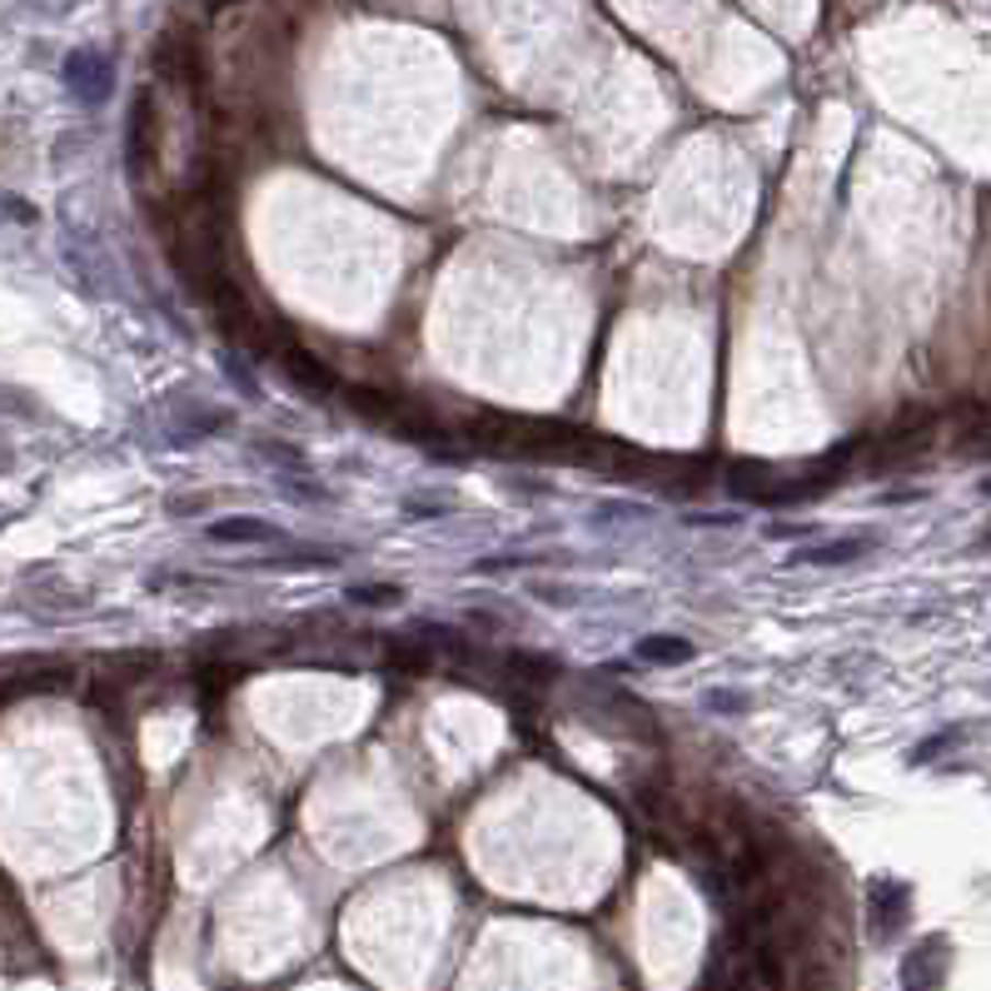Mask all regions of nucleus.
<instances>
[{
    "instance_id": "obj_1",
    "label": "nucleus",
    "mask_w": 991,
    "mask_h": 991,
    "mask_svg": "<svg viewBox=\"0 0 991 991\" xmlns=\"http://www.w3.org/2000/svg\"><path fill=\"white\" fill-rule=\"evenodd\" d=\"M155 76L174 80V86H200L205 80V50L184 31L160 35V45H155Z\"/></svg>"
},
{
    "instance_id": "obj_2",
    "label": "nucleus",
    "mask_w": 991,
    "mask_h": 991,
    "mask_svg": "<svg viewBox=\"0 0 991 991\" xmlns=\"http://www.w3.org/2000/svg\"><path fill=\"white\" fill-rule=\"evenodd\" d=\"M65 86L76 90L86 105H100L110 95V86H115V70H110V60L100 50H76L65 60Z\"/></svg>"
},
{
    "instance_id": "obj_3",
    "label": "nucleus",
    "mask_w": 991,
    "mask_h": 991,
    "mask_svg": "<svg viewBox=\"0 0 991 991\" xmlns=\"http://www.w3.org/2000/svg\"><path fill=\"white\" fill-rule=\"evenodd\" d=\"M280 364H284V374L294 379V388L309 394V399H329V394H335V374H329V364H324L319 354H309L304 345H284Z\"/></svg>"
},
{
    "instance_id": "obj_4",
    "label": "nucleus",
    "mask_w": 991,
    "mask_h": 991,
    "mask_svg": "<svg viewBox=\"0 0 991 991\" xmlns=\"http://www.w3.org/2000/svg\"><path fill=\"white\" fill-rule=\"evenodd\" d=\"M125 145H129V174L140 180L145 160H155V100L150 95H135L129 105V129H125Z\"/></svg>"
},
{
    "instance_id": "obj_5",
    "label": "nucleus",
    "mask_w": 991,
    "mask_h": 991,
    "mask_svg": "<svg viewBox=\"0 0 991 991\" xmlns=\"http://www.w3.org/2000/svg\"><path fill=\"white\" fill-rule=\"evenodd\" d=\"M906 887L892 882V877H882V882H872V892H867V912H872V932L877 937H892L897 927L906 922Z\"/></svg>"
},
{
    "instance_id": "obj_6",
    "label": "nucleus",
    "mask_w": 991,
    "mask_h": 991,
    "mask_svg": "<svg viewBox=\"0 0 991 991\" xmlns=\"http://www.w3.org/2000/svg\"><path fill=\"white\" fill-rule=\"evenodd\" d=\"M942 971H947V942H942V937H927L922 947L912 951V957H906L902 987H906V991H937Z\"/></svg>"
},
{
    "instance_id": "obj_7",
    "label": "nucleus",
    "mask_w": 991,
    "mask_h": 991,
    "mask_svg": "<svg viewBox=\"0 0 991 991\" xmlns=\"http://www.w3.org/2000/svg\"><path fill=\"white\" fill-rule=\"evenodd\" d=\"M210 539L215 543H290V533L264 518H215L210 523Z\"/></svg>"
},
{
    "instance_id": "obj_8",
    "label": "nucleus",
    "mask_w": 991,
    "mask_h": 991,
    "mask_svg": "<svg viewBox=\"0 0 991 991\" xmlns=\"http://www.w3.org/2000/svg\"><path fill=\"white\" fill-rule=\"evenodd\" d=\"M867 549H872V539H863V533H852V539H837V543H812V549L792 553V563H818V568H832V563H852V559H863Z\"/></svg>"
},
{
    "instance_id": "obj_9",
    "label": "nucleus",
    "mask_w": 991,
    "mask_h": 991,
    "mask_svg": "<svg viewBox=\"0 0 991 991\" xmlns=\"http://www.w3.org/2000/svg\"><path fill=\"white\" fill-rule=\"evenodd\" d=\"M692 657V643L688 638H673V633H653V638H643L638 643V663H688Z\"/></svg>"
},
{
    "instance_id": "obj_10",
    "label": "nucleus",
    "mask_w": 991,
    "mask_h": 991,
    "mask_svg": "<svg viewBox=\"0 0 991 991\" xmlns=\"http://www.w3.org/2000/svg\"><path fill=\"white\" fill-rule=\"evenodd\" d=\"M349 604H369V608H388V604H399V588H349Z\"/></svg>"
},
{
    "instance_id": "obj_11",
    "label": "nucleus",
    "mask_w": 991,
    "mask_h": 991,
    "mask_svg": "<svg viewBox=\"0 0 991 991\" xmlns=\"http://www.w3.org/2000/svg\"><path fill=\"white\" fill-rule=\"evenodd\" d=\"M255 449H259V453H274V459H284V469H304V459H300V453H294V449H284V443H270V439H259Z\"/></svg>"
},
{
    "instance_id": "obj_12",
    "label": "nucleus",
    "mask_w": 991,
    "mask_h": 991,
    "mask_svg": "<svg viewBox=\"0 0 991 991\" xmlns=\"http://www.w3.org/2000/svg\"><path fill=\"white\" fill-rule=\"evenodd\" d=\"M708 702H712L718 712H737V708H743V698H737V692H722V688H718V692H708Z\"/></svg>"
},
{
    "instance_id": "obj_13",
    "label": "nucleus",
    "mask_w": 991,
    "mask_h": 991,
    "mask_svg": "<svg viewBox=\"0 0 991 991\" xmlns=\"http://www.w3.org/2000/svg\"><path fill=\"white\" fill-rule=\"evenodd\" d=\"M404 514H414V518H424V514H449V504H424V498H409V504H404Z\"/></svg>"
},
{
    "instance_id": "obj_14",
    "label": "nucleus",
    "mask_w": 991,
    "mask_h": 991,
    "mask_svg": "<svg viewBox=\"0 0 991 991\" xmlns=\"http://www.w3.org/2000/svg\"><path fill=\"white\" fill-rule=\"evenodd\" d=\"M210 11H225V5H235V0H205Z\"/></svg>"
},
{
    "instance_id": "obj_15",
    "label": "nucleus",
    "mask_w": 991,
    "mask_h": 991,
    "mask_svg": "<svg viewBox=\"0 0 991 991\" xmlns=\"http://www.w3.org/2000/svg\"><path fill=\"white\" fill-rule=\"evenodd\" d=\"M981 494H987V498H991V474H987V478H981Z\"/></svg>"
},
{
    "instance_id": "obj_16",
    "label": "nucleus",
    "mask_w": 991,
    "mask_h": 991,
    "mask_svg": "<svg viewBox=\"0 0 991 991\" xmlns=\"http://www.w3.org/2000/svg\"><path fill=\"white\" fill-rule=\"evenodd\" d=\"M987 543H991V533H987Z\"/></svg>"
}]
</instances>
